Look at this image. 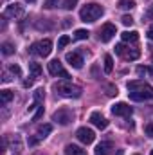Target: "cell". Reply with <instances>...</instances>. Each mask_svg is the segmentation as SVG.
I'll use <instances>...</instances> for the list:
<instances>
[{
  "instance_id": "obj_11",
  "label": "cell",
  "mask_w": 153,
  "mask_h": 155,
  "mask_svg": "<svg viewBox=\"0 0 153 155\" xmlns=\"http://www.w3.org/2000/svg\"><path fill=\"white\" fill-rule=\"evenodd\" d=\"M112 114L117 117H128L132 114V107H128L126 103H115L112 107Z\"/></svg>"
},
{
  "instance_id": "obj_21",
  "label": "cell",
  "mask_w": 153,
  "mask_h": 155,
  "mask_svg": "<svg viewBox=\"0 0 153 155\" xmlns=\"http://www.w3.org/2000/svg\"><path fill=\"white\" fill-rule=\"evenodd\" d=\"M117 7H121V9H133L135 7V2L133 0H119Z\"/></svg>"
},
{
  "instance_id": "obj_25",
  "label": "cell",
  "mask_w": 153,
  "mask_h": 155,
  "mask_svg": "<svg viewBox=\"0 0 153 155\" xmlns=\"http://www.w3.org/2000/svg\"><path fill=\"white\" fill-rule=\"evenodd\" d=\"M141 56V52L137 51V49H133V51H128L126 52V60H137Z\"/></svg>"
},
{
  "instance_id": "obj_9",
  "label": "cell",
  "mask_w": 153,
  "mask_h": 155,
  "mask_svg": "<svg viewBox=\"0 0 153 155\" xmlns=\"http://www.w3.org/2000/svg\"><path fill=\"white\" fill-rule=\"evenodd\" d=\"M90 123H92L96 128H99V130H105V128L108 126L106 117L103 116L101 112H92V114H90Z\"/></svg>"
},
{
  "instance_id": "obj_29",
  "label": "cell",
  "mask_w": 153,
  "mask_h": 155,
  "mask_svg": "<svg viewBox=\"0 0 153 155\" xmlns=\"http://www.w3.org/2000/svg\"><path fill=\"white\" fill-rule=\"evenodd\" d=\"M58 2H60V0H45V4H43V5H45L47 9H52V7H56V5H58Z\"/></svg>"
},
{
  "instance_id": "obj_14",
  "label": "cell",
  "mask_w": 153,
  "mask_h": 155,
  "mask_svg": "<svg viewBox=\"0 0 153 155\" xmlns=\"http://www.w3.org/2000/svg\"><path fill=\"white\" fill-rule=\"evenodd\" d=\"M50 132H52V124H40L38 130H36V137L38 139H45Z\"/></svg>"
},
{
  "instance_id": "obj_36",
  "label": "cell",
  "mask_w": 153,
  "mask_h": 155,
  "mask_svg": "<svg viewBox=\"0 0 153 155\" xmlns=\"http://www.w3.org/2000/svg\"><path fill=\"white\" fill-rule=\"evenodd\" d=\"M148 16H150V18H153V4L150 5V9H148Z\"/></svg>"
},
{
  "instance_id": "obj_34",
  "label": "cell",
  "mask_w": 153,
  "mask_h": 155,
  "mask_svg": "<svg viewBox=\"0 0 153 155\" xmlns=\"http://www.w3.org/2000/svg\"><path fill=\"white\" fill-rule=\"evenodd\" d=\"M40 139L38 137H31V139H29V144H31V146H33V144H36V143H38Z\"/></svg>"
},
{
  "instance_id": "obj_40",
  "label": "cell",
  "mask_w": 153,
  "mask_h": 155,
  "mask_svg": "<svg viewBox=\"0 0 153 155\" xmlns=\"http://www.w3.org/2000/svg\"><path fill=\"white\" fill-rule=\"evenodd\" d=\"M150 155H153V150H151V153H150Z\"/></svg>"
},
{
  "instance_id": "obj_33",
  "label": "cell",
  "mask_w": 153,
  "mask_h": 155,
  "mask_svg": "<svg viewBox=\"0 0 153 155\" xmlns=\"http://www.w3.org/2000/svg\"><path fill=\"white\" fill-rule=\"evenodd\" d=\"M146 72H148V69H144V67H139V69H137V74H139V76H142V74H146Z\"/></svg>"
},
{
  "instance_id": "obj_7",
  "label": "cell",
  "mask_w": 153,
  "mask_h": 155,
  "mask_svg": "<svg viewBox=\"0 0 153 155\" xmlns=\"http://www.w3.org/2000/svg\"><path fill=\"white\" fill-rule=\"evenodd\" d=\"M76 137H77V141H81L83 144H92V143H94V139H96V134H94V130H92V128L81 126V128L76 132Z\"/></svg>"
},
{
  "instance_id": "obj_27",
  "label": "cell",
  "mask_w": 153,
  "mask_h": 155,
  "mask_svg": "<svg viewBox=\"0 0 153 155\" xmlns=\"http://www.w3.org/2000/svg\"><path fill=\"white\" fill-rule=\"evenodd\" d=\"M76 4H77V0H65V4H63V7H65L67 11H72V9L76 7Z\"/></svg>"
},
{
  "instance_id": "obj_10",
  "label": "cell",
  "mask_w": 153,
  "mask_h": 155,
  "mask_svg": "<svg viewBox=\"0 0 153 155\" xmlns=\"http://www.w3.org/2000/svg\"><path fill=\"white\" fill-rule=\"evenodd\" d=\"M22 15H24V5L20 4H11L4 11V16H9V18H20Z\"/></svg>"
},
{
  "instance_id": "obj_15",
  "label": "cell",
  "mask_w": 153,
  "mask_h": 155,
  "mask_svg": "<svg viewBox=\"0 0 153 155\" xmlns=\"http://www.w3.org/2000/svg\"><path fill=\"white\" fill-rule=\"evenodd\" d=\"M121 38H122V41H137L139 40V33L137 31H124L121 35Z\"/></svg>"
},
{
  "instance_id": "obj_20",
  "label": "cell",
  "mask_w": 153,
  "mask_h": 155,
  "mask_svg": "<svg viewBox=\"0 0 153 155\" xmlns=\"http://www.w3.org/2000/svg\"><path fill=\"white\" fill-rule=\"evenodd\" d=\"M33 97H34V103H43V99H45V90L43 88H36L34 92H33Z\"/></svg>"
},
{
  "instance_id": "obj_3",
  "label": "cell",
  "mask_w": 153,
  "mask_h": 155,
  "mask_svg": "<svg viewBox=\"0 0 153 155\" xmlns=\"http://www.w3.org/2000/svg\"><path fill=\"white\" fill-rule=\"evenodd\" d=\"M54 88H56V92H58L60 96H63V97H79V96H81V88L76 87V85H72V83H69L67 79L61 81V83H56Z\"/></svg>"
},
{
  "instance_id": "obj_19",
  "label": "cell",
  "mask_w": 153,
  "mask_h": 155,
  "mask_svg": "<svg viewBox=\"0 0 153 155\" xmlns=\"http://www.w3.org/2000/svg\"><path fill=\"white\" fill-rule=\"evenodd\" d=\"M13 52H15V45L9 43V41H4V43H2V54H4V56H11Z\"/></svg>"
},
{
  "instance_id": "obj_8",
  "label": "cell",
  "mask_w": 153,
  "mask_h": 155,
  "mask_svg": "<svg viewBox=\"0 0 153 155\" xmlns=\"http://www.w3.org/2000/svg\"><path fill=\"white\" fill-rule=\"evenodd\" d=\"M115 35H117V27H115L114 24H105L101 27V31H99V40L103 43H106V41H110V40L114 38Z\"/></svg>"
},
{
  "instance_id": "obj_6",
  "label": "cell",
  "mask_w": 153,
  "mask_h": 155,
  "mask_svg": "<svg viewBox=\"0 0 153 155\" xmlns=\"http://www.w3.org/2000/svg\"><path fill=\"white\" fill-rule=\"evenodd\" d=\"M47 67H49V72L52 74V76H61L63 79H69V72L63 69V65H61V61L60 60H50L49 63H47Z\"/></svg>"
},
{
  "instance_id": "obj_39",
  "label": "cell",
  "mask_w": 153,
  "mask_h": 155,
  "mask_svg": "<svg viewBox=\"0 0 153 155\" xmlns=\"http://www.w3.org/2000/svg\"><path fill=\"white\" fill-rule=\"evenodd\" d=\"M148 72H150V74H153V69H150V71H148Z\"/></svg>"
},
{
  "instance_id": "obj_32",
  "label": "cell",
  "mask_w": 153,
  "mask_h": 155,
  "mask_svg": "<svg viewBox=\"0 0 153 155\" xmlns=\"http://www.w3.org/2000/svg\"><path fill=\"white\" fill-rule=\"evenodd\" d=\"M122 52H124V45H122V43L115 45V54H122Z\"/></svg>"
},
{
  "instance_id": "obj_12",
  "label": "cell",
  "mask_w": 153,
  "mask_h": 155,
  "mask_svg": "<svg viewBox=\"0 0 153 155\" xmlns=\"http://www.w3.org/2000/svg\"><path fill=\"white\" fill-rule=\"evenodd\" d=\"M65 60L69 61V65H70L72 69H81V67H83V58H81L79 52H67Z\"/></svg>"
},
{
  "instance_id": "obj_24",
  "label": "cell",
  "mask_w": 153,
  "mask_h": 155,
  "mask_svg": "<svg viewBox=\"0 0 153 155\" xmlns=\"http://www.w3.org/2000/svg\"><path fill=\"white\" fill-rule=\"evenodd\" d=\"M69 41H70V38H69L67 35H63L61 38L58 40V49H63V47H67V45H69Z\"/></svg>"
},
{
  "instance_id": "obj_2",
  "label": "cell",
  "mask_w": 153,
  "mask_h": 155,
  "mask_svg": "<svg viewBox=\"0 0 153 155\" xmlns=\"http://www.w3.org/2000/svg\"><path fill=\"white\" fill-rule=\"evenodd\" d=\"M103 13H105L103 5H97V4H86V5L79 11V18H81L83 22L92 24V22L99 20V18L103 16Z\"/></svg>"
},
{
  "instance_id": "obj_26",
  "label": "cell",
  "mask_w": 153,
  "mask_h": 155,
  "mask_svg": "<svg viewBox=\"0 0 153 155\" xmlns=\"http://www.w3.org/2000/svg\"><path fill=\"white\" fill-rule=\"evenodd\" d=\"M9 71H11L15 76H22V69H20L16 63H11V65H9Z\"/></svg>"
},
{
  "instance_id": "obj_1",
  "label": "cell",
  "mask_w": 153,
  "mask_h": 155,
  "mask_svg": "<svg viewBox=\"0 0 153 155\" xmlns=\"http://www.w3.org/2000/svg\"><path fill=\"white\" fill-rule=\"evenodd\" d=\"M128 94L132 101H144V99H151L153 97V88L144 83V81H128Z\"/></svg>"
},
{
  "instance_id": "obj_17",
  "label": "cell",
  "mask_w": 153,
  "mask_h": 155,
  "mask_svg": "<svg viewBox=\"0 0 153 155\" xmlns=\"http://www.w3.org/2000/svg\"><path fill=\"white\" fill-rule=\"evenodd\" d=\"M11 99H13V92L11 90H7V88L0 90V101H2V105H7Z\"/></svg>"
},
{
  "instance_id": "obj_18",
  "label": "cell",
  "mask_w": 153,
  "mask_h": 155,
  "mask_svg": "<svg viewBox=\"0 0 153 155\" xmlns=\"http://www.w3.org/2000/svg\"><path fill=\"white\" fill-rule=\"evenodd\" d=\"M112 71H114V58L110 54H106L105 56V72L106 74H112Z\"/></svg>"
},
{
  "instance_id": "obj_4",
  "label": "cell",
  "mask_w": 153,
  "mask_h": 155,
  "mask_svg": "<svg viewBox=\"0 0 153 155\" xmlns=\"http://www.w3.org/2000/svg\"><path fill=\"white\" fill-rule=\"evenodd\" d=\"M50 51H52V41H50L49 38L40 40V41H36V43H33V45H31V49H29V52H31V54H36V56H41V58L49 56V54H50Z\"/></svg>"
},
{
  "instance_id": "obj_16",
  "label": "cell",
  "mask_w": 153,
  "mask_h": 155,
  "mask_svg": "<svg viewBox=\"0 0 153 155\" xmlns=\"http://www.w3.org/2000/svg\"><path fill=\"white\" fill-rule=\"evenodd\" d=\"M65 155H85V152L76 144H67L65 146Z\"/></svg>"
},
{
  "instance_id": "obj_5",
  "label": "cell",
  "mask_w": 153,
  "mask_h": 155,
  "mask_svg": "<svg viewBox=\"0 0 153 155\" xmlns=\"http://www.w3.org/2000/svg\"><path fill=\"white\" fill-rule=\"evenodd\" d=\"M52 121H56L61 126H67V124H70L74 121V112L70 108H60V110H56L52 114Z\"/></svg>"
},
{
  "instance_id": "obj_31",
  "label": "cell",
  "mask_w": 153,
  "mask_h": 155,
  "mask_svg": "<svg viewBox=\"0 0 153 155\" xmlns=\"http://www.w3.org/2000/svg\"><path fill=\"white\" fill-rule=\"evenodd\" d=\"M41 116H43V108H41V107H38V112L34 114V117H33V121H38V119H40Z\"/></svg>"
},
{
  "instance_id": "obj_23",
  "label": "cell",
  "mask_w": 153,
  "mask_h": 155,
  "mask_svg": "<svg viewBox=\"0 0 153 155\" xmlns=\"http://www.w3.org/2000/svg\"><path fill=\"white\" fill-rule=\"evenodd\" d=\"M88 36H90V33L86 29H77L76 33H74V38L76 40H86Z\"/></svg>"
},
{
  "instance_id": "obj_30",
  "label": "cell",
  "mask_w": 153,
  "mask_h": 155,
  "mask_svg": "<svg viewBox=\"0 0 153 155\" xmlns=\"http://www.w3.org/2000/svg\"><path fill=\"white\" fill-rule=\"evenodd\" d=\"M144 132H146L148 137H153V123H148V124L144 126Z\"/></svg>"
},
{
  "instance_id": "obj_28",
  "label": "cell",
  "mask_w": 153,
  "mask_h": 155,
  "mask_svg": "<svg viewBox=\"0 0 153 155\" xmlns=\"http://www.w3.org/2000/svg\"><path fill=\"white\" fill-rule=\"evenodd\" d=\"M121 22H122V24H124V25L128 27V25H132V24H133V18H132L130 15H124V16L121 18Z\"/></svg>"
},
{
  "instance_id": "obj_35",
  "label": "cell",
  "mask_w": 153,
  "mask_h": 155,
  "mask_svg": "<svg viewBox=\"0 0 153 155\" xmlns=\"http://www.w3.org/2000/svg\"><path fill=\"white\" fill-rule=\"evenodd\" d=\"M148 38H150V40H153V25L150 27V29H148Z\"/></svg>"
},
{
  "instance_id": "obj_22",
  "label": "cell",
  "mask_w": 153,
  "mask_h": 155,
  "mask_svg": "<svg viewBox=\"0 0 153 155\" xmlns=\"http://www.w3.org/2000/svg\"><path fill=\"white\" fill-rule=\"evenodd\" d=\"M29 71L33 72V76H34V78L41 76V67H40L38 63H34V61H33V63H29Z\"/></svg>"
},
{
  "instance_id": "obj_37",
  "label": "cell",
  "mask_w": 153,
  "mask_h": 155,
  "mask_svg": "<svg viewBox=\"0 0 153 155\" xmlns=\"http://www.w3.org/2000/svg\"><path fill=\"white\" fill-rule=\"evenodd\" d=\"M31 85H33V81H31V79H27V81H24V87H25V88H27V87H31Z\"/></svg>"
},
{
  "instance_id": "obj_38",
  "label": "cell",
  "mask_w": 153,
  "mask_h": 155,
  "mask_svg": "<svg viewBox=\"0 0 153 155\" xmlns=\"http://www.w3.org/2000/svg\"><path fill=\"white\" fill-rule=\"evenodd\" d=\"M25 2H31V4H33V2H36V0H25Z\"/></svg>"
},
{
  "instance_id": "obj_13",
  "label": "cell",
  "mask_w": 153,
  "mask_h": 155,
  "mask_svg": "<svg viewBox=\"0 0 153 155\" xmlns=\"http://www.w3.org/2000/svg\"><path fill=\"white\" fill-rule=\"evenodd\" d=\"M110 148H112V143L110 141H103V143H99L96 146V155H108Z\"/></svg>"
},
{
  "instance_id": "obj_41",
  "label": "cell",
  "mask_w": 153,
  "mask_h": 155,
  "mask_svg": "<svg viewBox=\"0 0 153 155\" xmlns=\"http://www.w3.org/2000/svg\"><path fill=\"white\" fill-rule=\"evenodd\" d=\"M137 155H139V153H137Z\"/></svg>"
}]
</instances>
